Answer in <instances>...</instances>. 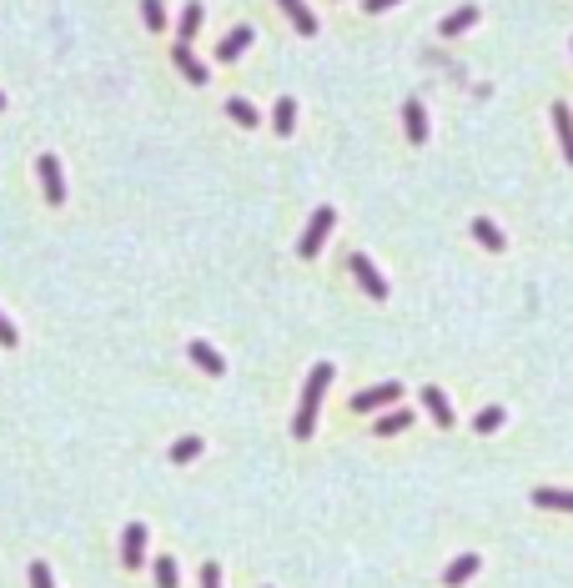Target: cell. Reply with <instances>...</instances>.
<instances>
[{
	"label": "cell",
	"mask_w": 573,
	"mask_h": 588,
	"mask_svg": "<svg viewBox=\"0 0 573 588\" xmlns=\"http://www.w3.org/2000/svg\"><path fill=\"white\" fill-rule=\"evenodd\" d=\"M327 383H332V362H317L307 377V387H302V403H297V418H292V437H302L307 443L312 428H317V407H322V392Z\"/></svg>",
	"instance_id": "1"
},
{
	"label": "cell",
	"mask_w": 573,
	"mask_h": 588,
	"mask_svg": "<svg viewBox=\"0 0 573 588\" xmlns=\"http://www.w3.org/2000/svg\"><path fill=\"white\" fill-rule=\"evenodd\" d=\"M332 221H337V212H332V206H317V212H312V221H307V232H302V242H297V251H302V257H317V251H322V242H327V232H332Z\"/></svg>",
	"instance_id": "2"
},
{
	"label": "cell",
	"mask_w": 573,
	"mask_h": 588,
	"mask_svg": "<svg viewBox=\"0 0 573 588\" xmlns=\"http://www.w3.org/2000/svg\"><path fill=\"white\" fill-rule=\"evenodd\" d=\"M347 267H352L357 287H362V292H368L372 302H383V297H388V282H383V272L372 267V257H362V251H352V257H347Z\"/></svg>",
	"instance_id": "3"
},
{
	"label": "cell",
	"mask_w": 573,
	"mask_h": 588,
	"mask_svg": "<svg viewBox=\"0 0 573 588\" xmlns=\"http://www.w3.org/2000/svg\"><path fill=\"white\" fill-rule=\"evenodd\" d=\"M403 398V387L398 383H377V387H368V392H357L352 398V413H377V407H392Z\"/></svg>",
	"instance_id": "4"
},
{
	"label": "cell",
	"mask_w": 573,
	"mask_h": 588,
	"mask_svg": "<svg viewBox=\"0 0 573 588\" xmlns=\"http://www.w3.org/2000/svg\"><path fill=\"white\" fill-rule=\"evenodd\" d=\"M35 171H41V191H46V202H50V206H61V202H66L61 161H56V156H41V161H35Z\"/></svg>",
	"instance_id": "5"
},
{
	"label": "cell",
	"mask_w": 573,
	"mask_h": 588,
	"mask_svg": "<svg viewBox=\"0 0 573 588\" xmlns=\"http://www.w3.org/2000/svg\"><path fill=\"white\" fill-rule=\"evenodd\" d=\"M121 563H126V569H141V563H146V523H126V533H121Z\"/></svg>",
	"instance_id": "6"
},
{
	"label": "cell",
	"mask_w": 573,
	"mask_h": 588,
	"mask_svg": "<svg viewBox=\"0 0 573 588\" xmlns=\"http://www.w3.org/2000/svg\"><path fill=\"white\" fill-rule=\"evenodd\" d=\"M186 352H191V362H197V368H202L206 377H221V372H227V362H221V352L212 347V342H191Z\"/></svg>",
	"instance_id": "7"
},
{
	"label": "cell",
	"mask_w": 573,
	"mask_h": 588,
	"mask_svg": "<svg viewBox=\"0 0 573 588\" xmlns=\"http://www.w3.org/2000/svg\"><path fill=\"white\" fill-rule=\"evenodd\" d=\"M252 35H257L252 26H236V31H227V35H221V46H217V61H236V56L252 46Z\"/></svg>",
	"instance_id": "8"
},
{
	"label": "cell",
	"mask_w": 573,
	"mask_h": 588,
	"mask_svg": "<svg viewBox=\"0 0 573 588\" xmlns=\"http://www.w3.org/2000/svg\"><path fill=\"white\" fill-rule=\"evenodd\" d=\"M403 126H407V141H413V146L428 141V111H422V101H407L403 106Z\"/></svg>",
	"instance_id": "9"
},
{
	"label": "cell",
	"mask_w": 573,
	"mask_h": 588,
	"mask_svg": "<svg viewBox=\"0 0 573 588\" xmlns=\"http://www.w3.org/2000/svg\"><path fill=\"white\" fill-rule=\"evenodd\" d=\"M422 407L433 413L437 428H453V407H448V398H443V387H422Z\"/></svg>",
	"instance_id": "10"
},
{
	"label": "cell",
	"mask_w": 573,
	"mask_h": 588,
	"mask_svg": "<svg viewBox=\"0 0 573 588\" xmlns=\"http://www.w3.org/2000/svg\"><path fill=\"white\" fill-rule=\"evenodd\" d=\"M554 131H558V146H563V161L573 166V111L569 106H554Z\"/></svg>",
	"instance_id": "11"
},
{
	"label": "cell",
	"mask_w": 573,
	"mask_h": 588,
	"mask_svg": "<svg viewBox=\"0 0 573 588\" xmlns=\"http://www.w3.org/2000/svg\"><path fill=\"white\" fill-rule=\"evenodd\" d=\"M171 61L182 66V76L191 81V86H206V66L191 56V46H176V50H171Z\"/></svg>",
	"instance_id": "12"
},
{
	"label": "cell",
	"mask_w": 573,
	"mask_h": 588,
	"mask_svg": "<svg viewBox=\"0 0 573 588\" xmlns=\"http://www.w3.org/2000/svg\"><path fill=\"white\" fill-rule=\"evenodd\" d=\"M277 5L287 11V20H292V26H297L302 35H317V16H312V11L302 5V0H277Z\"/></svg>",
	"instance_id": "13"
},
{
	"label": "cell",
	"mask_w": 573,
	"mask_h": 588,
	"mask_svg": "<svg viewBox=\"0 0 573 588\" xmlns=\"http://www.w3.org/2000/svg\"><path fill=\"white\" fill-rule=\"evenodd\" d=\"M533 503H538V508L573 513V493H569V488H533Z\"/></svg>",
	"instance_id": "14"
},
{
	"label": "cell",
	"mask_w": 573,
	"mask_h": 588,
	"mask_svg": "<svg viewBox=\"0 0 573 588\" xmlns=\"http://www.w3.org/2000/svg\"><path fill=\"white\" fill-rule=\"evenodd\" d=\"M468 26H478V5H458V11L437 26V31H443V35H463Z\"/></svg>",
	"instance_id": "15"
},
{
	"label": "cell",
	"mask_w": 573,
	"mask_h": 588,
	"mask_svg": "<svg viewBox=\"0 0 573 588\" xmlns=\"http://www.w3.org/2000/svg\"><path fill=\"white\" fill-rule=\"evenodd\" d=\"M473 573H478V553H463V558H453L448 563V573H443V584H468V578H473Z\"/></svg>",
	"instance_id": "16"
},
{
	"label": "cell",
	"mask_w": 573,
	"mask_h": 588,
	"mask_svg": "<svg viewBox=\"0 0 573 588\" xmlns=\"http://www.w3.org/2000/svg\"><path fill=\"white\" fill-rule=\"evenodd\" d=\"M176 31H182V46L202 31V0H186V11H182V20H176Z\"/></svg>",
	"instance_id": "17"
},
{
	"label": "cell",
	"mask_w": 573,
	"mask_h": 588,
	"mask_svg": "<svg viewBox=\"0 0 573 588\" xmlns=\"http://www.w3.org/2000/svg\"><path fill=\"white\" fill-rule=\"evenodd\" d=\"M272 126H277V136H292V126H297V101H292V96H282V101H277Z\"/></svg>",
	"instance_id": "18"
},
{
	"label": "cell",
	"mask_w": 573,
	"mask_h": 588,
	"mask_svg": "<svg viewBox=\"0 0 573 588\" xmlns=\"http://www.w3.org/2000/svg\"><path fill=\"white\" fill-rule=\"evenodd\" d=\"M403 428H413V413H383L372 433H377V437H392V433H403Z\"/></svg>",
	"instance_id": "19"
},
{
	"label": "cell",
	"mask_w": 573,
	"mask_h": 588,
	"mask_svg": "<svg viewBox=\"0 0 573 588\" xmlns=\"http://www.w3.org/2000/svg\"><path fill=\"white\" fill-rule=\"evenodd\" d=\"M473 236H478V242H483L488 251H503V232H498V227H493L488 217H478V221H473Z\"/></svg>",
	"instance_id": "20"
},
{
	"label": "cell",
	"mask_w": 573,
	"mask_h": 588,
	"mask_svg": "<svg viewBox=\"0 0 573 588\" xmlns=\"http://www.w3.org/2000/svg\"><path fill=\"white\" fill-rule=\"evenodd\" d=\"M227 116H232L236 126H257V106H252V101H242V96H232V101H227Z\"/></svg>",
	"instance_id": "21"
},
{
	"label": "cell",
	"mask_w": 573,
	"mask_h": 588,
	"mask_svg": "<svg viewBox=\"0 0 573 588\" xmlns=\"http://www.w3.org/2000/svg\"><path fill=\"white\" fill-rule=\"evenodd\" d=\"M156 588H176L182 584V573H176V558H156Z\"/></svg>",
	"instance_id": "22"
},
{
	"label": "cell",
	"mask_w": 573,
	"mask_h": 588,
	"mask_svg": "<svg viewBox=\"0 0 573 588\" xmlns=\"http://www.w3.org/2000/svg\"><path fill=\"white\" fill-rule=\"evenodd\" d=\"M197 453H202V437H176L171 443V463H191Z\"/></svg>",
	"instance_id": "23"
},
{
	"label": "cell",
	"mask_w": 573,
	"mask_h": 588,
	"mask_svg": "<svg viewBox=\"0 0 573 588\" xmlns=\"http://www.w3.org/2000/svg\"><path fill=\"white\" fill-rule=\"evenodd\" d=\"M141 16H146L151 35H156V31H166V5H161V0H141Z\"/></svg>",
	"instance_id": "24"
},
{
	"label": "cell",
	"mask_w": 573,
	"mask_h": 588,
	"mask_svg": "<svg viewBox=\"0 0 573 588\" xmlns=\"http://www.w3.org/2000/svg\"><path fill=\"white\" fill-rule=\"evenodd\" d=\"M473 428H478V433H498V428H503V407H483L478 418H473Z\"/></svg>",
	"instance_id": "25"
},
{
	"label": "cell",
	"mask_w": 573,
	"mask_h": 588,
	"mask_svg": "<svg viewBox=\"0 0 573 588\" xmlns=\"http://www.w3.org/2000/svg\"><path fill=\"white\" fill-rule=\"evenodd\" d=\"M31 588H56V584H50V569H46V563H31Z\"/></svg>",
	"instance_id": "26"
},
{
	"label": "cell",
	"mask_w": 573,
	"mask_h": 588,
	"mask_svg": "<svg viewBox=\"0 0 573 588\" xmlns=\"http://www.w3.org/2000/svg\"><path fill=\"white\" fill-rule=\"evenodd\" d=\"M16 342H20V332L5 322V312H0V347H16Z\"/></svg>",
	"instance_id": "27"
},
{
	"label": "cell",
	"mask_w": 573,
	"mask_h": 588,
	"mask_svg": "<svg viewBox=\"0 0 573 588\" xmlns=\"http://www.w3.org/2000/svg\"><path fill=\"white\" fill-rule=\"evenodd\" d=\"M202 588H221V569H217V563H206V569H202Z\"/></svg>",
	"instance_id": "28"
},
{
	"label": "cell",
	"mask_w": 573,
	"mask_h": 588,
	"mask_svg": "<svg viewBox=\"0 0 573 588\" xmlns=\"http://www.w3.org/2000/svg\"><path fill=\"white\" fill-rule=\"evenodd\" d=\"M368 5V16H377V11H388V5H398V0H362Z\"/></svg>",
	"instance_id": "29"
},
{
	"label": "cell",
	"mask_w": 573,
	"mask_h": 588,
	"mask_svg": "<svg viewBox=\"0 0 573 588\" xmlns=\"http://www.w3.org/2000/svg\"><path fill=\"white\" fill-rule=\"evenodd\" d=\"M0 106H5V96H0Z\"/></svg>",
	"instance_id": "30"
}]
</instances>
